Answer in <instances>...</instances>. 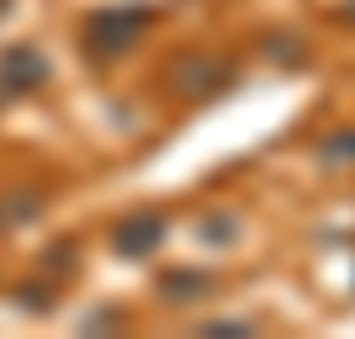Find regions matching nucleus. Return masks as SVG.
<instances>
[{
    "mask_svg": "<svg viewBox=\"0 0 355 339\" xmlns=\"http://www.w3.org/2000/svg\"><path fill=\"white\" fill-rule=\"evenodd\" d=\"M148 27H154V11L138 6V0H128V6H96L80 21V53L90 64H117L148 37Z\"/></svg>",
    "mask_w": 355,
    "mask_h": 339,
    "instance_id": "f257e3e1",
    "label": "nucleus"
},
{
    "mask_svg": "<svg viewBox=\"0 0 355 339\" xmlns=\"http://www.w3.org/2000/svg\"><path fill=\"white\" fill-rule=\"evenodd\" d=\"M164 90L175 96V101H212V96H223V90H234L239 69L228 59H218V53H175V59L159 69Z\"/></svg>",
    "mask_w": 355,
    "mask_h": 339,
    "instance_id": "f03ea898",
    "label": "nucleus"
},
{
    "mask_svg": "<svg viewBox=\"0 0 355 339\" xmlns=\"http://www.w3.org/2000/svg\"><path fill=\"white\" fill-rule=\"evenodd\" d=\"M164 238H170V212L164 207H133L112 223L106 244H112L117 260H148V254L164 250Z\"/></svg>",
    "mask_w": 355,
    "mask_h": 339,
    "instance_id": "7ed1b4c3",
    "label": "nucleus"
},
{
    "mask_svg": "<svg viewBox=\"0 0 355 339\" xmlns=\"http://www.w3.org/2000/svg\"><path fill=\"white\" fill-rule=\"evenodd\" d=\"M53 80V64L37 43H11L0 53V96H32Z\"/></svg>",
    "mask_w": 355,
    "mask_h": 339,
    "instance_id": "20e7f679",
    "label": "nucleus"
},
{
    "mask_svg": "<svg viewBox=\"0 0 355 339\" xmlns=\"http://www.w3.org/2000/svg\"><path fill=\"white\" fill-rule=\"evenodd\" d=\"M218 286V276L202 266H164L159 276H154V292H159L164 308H191V302H202V297Z\"/></svg>",
    "mask_w": 355,
    "mask_h": 339,
    "instance_id": "39448f33",
    "label": "nucleus"
},
{
    "mask_svg": "<svg viewBox=\"0 0 355 339\" xmlns=\"http://www.w3.org/2000/svg\"><path fill=\"white\" fill-rule=\"evenodd\" d=\"M313 164H318V170H329V175H345V170H355V122L329 128V133L313 144Z\"/></svg>",
    "mask_w": 355,
    "mask_h": 339,
    "instance_id": "423d86ee",
    "label": "nucleus"
},
{
    "mask_svg": "<svg viewBox=\"0 0 355 339\" xmlns=\"http://www.w3.org/2000/svg\"><path fill=\"white\" fill-rule=\"evenodd\" d=\"M239 234H244V223H239L234 207H207V212L196 218V238H202V250H234Z\"/></svg>",
    "mask_w": 355,
    "mask_h": 339,
    "instance_id": "0eeeda50",
    "label": "nucleus"
},
{
    "mask_svg": "<svg viewBox=\"0 0 355 339\" xmlns=\"http://www.w3.org/2000/svg\"><path fill=\"white\" fill-rule=\"evenodd\" d=\"M260 53H266L270 64H276V69H302V64H308V37H297V32H276L270 27L266 37H260Z\"/></svg>",
    "mask_w": 355,
    "mask_h": 339,
    "instance_id": "6e6552de",
    "label": "nucleus"
},
{
    "mask_svg": "<svg viewBox=\"0 0 355 339\" xmlns=\"http://www.w3.org/2000/svg\"><path fill=\"white\" fill-rule=\"evenodd\" d=\"M196 334H207V339H244V334H254V324H250V318H207Z\"/></svg>",
    "mask_w": 355,
    "mask_h": 339,
    "instance_id": "1a4fd4ad",
    "label": "nucleus"
},
{
    "mask_svg": "<svg viewBox=\"0 0 355 339\" xmlns=\"http://www.w3.org/2000/svg\"><path fill=\"white\" fill-rule=\"evenodd\" d=\"M48 266L53 270H80V244H74V238H59V244H48Z\"/></svg>",
    "mask_w": 355,
    "mask_h": 339,
    "instance_id": "9d476101",
    "label": "nucleus"
},
{
    "mask_svg": "<svg viewBox=\"0 0 355 339\" xmlns=\"http://www.w3.org/2000/svg\"><path fill=\"white\" fill-rule=\"evenodd\" d=\"M16 302H21L27 313H53V292H48L43 281H32V286H21V292H16Z\"/></svg>",
    "mask_w": 355,
    "mask_h": 339,
    "instance_id": "9b49d317",
    "label": "nucleus"
},
{
    "mask_svg": "<svg viewBox=\"0 0 355 339\" xmlns=\"http://www.w3.org/2000/svg\"><path fill=\"white\" fill-rule=\"evenodd\" d=\"M37 212H43V207H37V196H11V212H6V218H11V223H32Z\"/></svg>",
    "mask_w": 355,
    "mask_h": 339,
    "instance_id": "f8f14e48",
    "label": "nucleus"
},
{
    "mask_svg": "<svg viewBox=\"0 0 355 339\" xmlns=\"http://www.w3.org/2000/svg\"><path fill=\"white\" fill-rule=\"evenodd\" d=\"M345 16H350V21H355V0H350V6H345Z\"/></svg>",
    "mask_w": 355,
    "mask_h": 339,
    "instance_id": "ddd939ff",
    "label": "nucleus"
}]
</instances>
